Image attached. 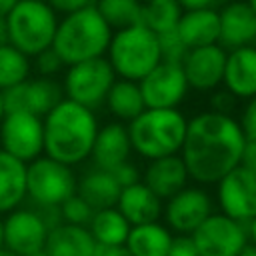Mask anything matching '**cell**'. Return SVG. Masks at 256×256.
<instances>
[{"mask_svg": "<svg viewBox=\"0 0 256 256\" xmlns=\"http://www.w3.org/2000/svg\"><path fill=\"white\" fill-rule=\"evenodd\" d=\"M244 144L236 118L206 110L188 120L180 158L188 178L198 184H216L240 166Z\"/></svg>", "mask_w": 256, "mask_h": 256, "instance_id": "6da1fadb", "label": "cell"}, {"mask_svg": "<svg viewBox=\"0 0 256 256\" xmlns=\"http://www.w3.org/2000/svg\"><path fill=\"white\" fill-rule=\"evenodd\" d=\"M42 128L44 156L72 168L90 158L100 126L94 110L64 98L42 118Z\"/></svg>", "mask_w": 256, "mask_h": 256, "instance_id": "7a4b0ae2", "label": "cell"}, {"mask_svg": "<svg viewBox=\"0 0 256 256\" xmlns=\"http://www.w3.org/2000/svg\"><path fill=\"white\" fill-rule=\"evenodd\" d=\"M110 38V26L102 20L94 4H90L58 20L50 48L64 66H72L92 58H102L108 50Z\"/></svg>", "mask_w": 256, "mask_h": 256, "instance_id": "3957f363", "label": "cell"}, {"mask_svg": "<svg viewBox=\"0 0 256 256\" xmlns=\"http://www.w3.org/2000/svg\"><path fill=\"white\" fill-rule=\"evenodd\" d=\"M188 120L178 108H144L128 122V138L132 152L144 160H158L180 152Z\"/></svg>", "mask_w": 256, "mask_h": 256, "instance_id": "277c9868", "label": "cell"}, {"mask_svg": "<svg viewBox=\"0 0 256 256\" xmlns=\"http://www.w3.org/2000/svg\"><path fill=\"white\" fill-rule=\"evenodd\" d=\"M4 20L8 44L24 56L36 58L52 46L58 14L44 0H18Z\"/></svg>", "mask_w": 256, "mask_h": 256, "instance_id": "5b68a950", "label": "cell"}, {"mask_svg": "<svg viewBox=\"0 0 256 256\" xmlns=\"http://www.w3.org/2000/svg\"><path fill=\"white\" fill-rule=\"evenodd\" d=\"M106 54L114 74L132 82H140L162 60L158 36L142 24L114 32Z\"/></svg>", "mask_w": 256, "mask_h": 256, "instance_id": "8992f818", "label": "cell"}, {"mask_svg": "<svg viewBox=\"0 0 256 256\" xmlns=\"http://www.w3.org/2000/svg\"><path fill=\"white\" fill-rule=\"evenodd\" d=\"M78 178L74 170L48 156H38L26 164V198L38 208H58L76 194Z\"/></svg>", "mask_w": 256, "mask_h": 256, "instance_id": "52a82bcc", "label": "cell"}, {"mask_svg": "<svg viewBox=\"0 0 256 256\" xmlns=\"http://www.w3.org/2000/svg\"><path fill=\"white\" fill-rule=\"evenodd\" d=\"M114 82H116V74L110 62L102 56L66 66L62 92L66 100H72L84 108L94 110L104 104L106 94Z\"/></svg>", "mask_w": 256, "mask_h": 256, "instance_id": "ba28073f", "label": "cell"}, {"mask_svg": "<svg viewBox=\"0 0 256 256\" xmlns=\"http://www.w3.org/2000/svg\"><path fill=\"white\" fill-rule=\"evenodd\" d=\"M0 150L28 164L44 154L42 118L28 112H6L0 122Z\"/></svg>", "mask_w": 256, "mask_h": 256, "instance_id": "9c48e42d", "label": "cell"}, {"mask_svg": "<svg viewBox=\"0 0 256 256\" xmlns=\"http://www.w3.org/2000/svg\"><path fill=\"white\" fill-rule=\"evenodd\" d=\"M198 256H238L248 244V232L244 224L212 212L192 234Z\"/></svg>", "mask_w": 256, "mask_h": 256, "instance_id": "30bf717a", "label": "cell"}, {"mask_svg": "<svg viewBox=\"0 0 256 256\" xmlns=\"http://www.w3.org/2000/svg\"><path fill=\"white\" fill-rule=\"evenodd\" d=\"M138 88L146 108H176L188 92V82L182 64L160 60L138 82Z\"/></svg>", "mask_w": 256, "mask_h": 256, "instance_id": "8fae6325", "label": "cell"}, {"mask_svg": "<svg viewBox=\"0 0 256 256\" xmlns=\"http://www.w3.org/2000/svg\"><path fill=\"white\" fill-rule=\"evenodd\" d=\"M216 200L224 216L246 224L256 218V174L236 166L216 182Z\"/></svg>", "mask_w": 256, "mask_h": 256, "instance_id": "7c38bea8", "label": "cell"}, {"mask_svg": "<svg viewBox=\"0 0 256 256\" xmlns=\"http://www.w3.org/2000/svg\"><path fill=\"white\" fill-rule=\"evenodd\" d=\"M48 230L40 212L32 208H16L2 218L4 248L16 256H30L44 250Z\"/></svg>", "mask_w": 256, "mask_h": 256, "instance_id": "4fadbf2b", "label": "cell"}, {"mask_svg": "<svg viewBox=\"0 0 256 256\" xmlns=\"http://www.w3.org/2000/svg\"><path fill=\"white\" fill-rule=\"evenodd\" d=\"M60 100H64L62 84L44 76H30L18 86L4 90L6 112H28L38 118H44Z\"/></svg>", "mask_w": 256, "mask_h": 256, "instance_id": "5bb4252c", "label": "cell"}, {"mask_svg": "<svg viewBox=\"0 0 256 256\" xmlns=\"http://www.w3.org/2000/svg\"><path fill=\"white\" fill-rule=\"evenodd\" d=\"M214 210L210 194L200 186H186L166 200L162 214L168 228L178 234H192Z\"/></svg>", "mask_w": 256, "mask_h": 256, "instance_id": "9a60e30c", "label": "cell"}, {"mask_svg": "<svg viewBox=\"0 0 256 256\" xmlns=\"http://www.w3.org/2000/svg\"><path fill=\"white\" fill-rule=\"evenodd\" d=\"M226 50L220 44L188 50L182 60V70L188 88L196 92H212L222 84Z\"/></svg>", "mask_w": 256, "mask_h": 256, "instance_id": "2e32d148", "label": "cell"}, {"mask_svg": "<svg viewBox=\"0 0 256 256\" xmlns=\"http://www.w3.org/2000/svg\"><path fill=\"white\" fill-rule=\"evenodd\" d=\"M220 40L226 50L254 46L256 42V14L244 0H230L220 12Z\"/></svg>", "mask_w": 256, "mask_h": 256, "instance_id": "e0dca14e", "label": "cell"}, {"mask_svg": "<svg viewBox=\"0 0 256 256\" xmlns=\"http://www.w3.org/2000/svg\"><path fill=\"white\" fill-rule=\"evenodd\" d=\"M130 152H132V146H130L128 130L122 122L114 120L98 128L90 158L94 162V168L112 172L114 168H118L130 158Z\"/></svg>", "mask_w": 256, "mask_h": 256, "instance_id": "ac0fdd59", "label": "cell"}, {"mask_svg": "<svg viewBox=\"0 0 256 256\" xmlns=\"http://www.w3.org/2000/svg\"><path fill=\"white\" fill-rule=\"evenodd\" d=\"M224 90L234 98H252L256 96V46H242L226 52Z\"/></svg>", "mask_w": 256, "mask_h": 256, "instance_id": "d6986e66", "label": "cell"}, {"mask_svg": "<svg viewBox=\"0 0 256 256\" xmlns=\"http://www.w3.org/2000/svg\"><path fill=\"white\" fill-rule=\"evenodd\" d=\"M176 34L186 50L204 48L218 44L220 40V18L214 8L182 10V16L176 26Z\"/></svg>", "mask_w": 256, "mask_h": 256, "instance_id": "ffe728a7", "label": "cell"}, {"mask_svg": "<svg viewBox=\"0 0 256 256\" xmlns=\"http://www.w3.org/2000/svg\"><path fill=\"white\" fill-rule=\"evenodd\" d=\"M142 182L160 198V200H168L172 198L176 192H180L182 188L188 186V172L186 166L182 162V158L178 154L174 156H164L158 160H150L144 174H142Z\"/></svg>", "mask_w": 256, "mask_h": 256, "instance_id": "44dd1931", "label": "cell"}, {"mask_svg": "<svg viewBox=\"0 0 256 256\" xmlns=\"http://www.w3.org/2000/svg\"><path fill=\"white\" fill-rule=\"evenodd\" d=\"M162 200L144 182L122 188L116 202V210L126 218L130 226L158 222L162 216Z\"/></svg>", "mask_w": 256, "mask_h": 256, "instance_id": "7402d4cb", "label": "cell"}, {"mask_svg": "<svg viewBox=\"0 0 256 256\" xmlns=\"http://www.w3.org/2000/svg\"><path fill=\"white\" fill-rule=\"evenodd\" d=\"M96 242L86 226L74 224H56L48 230L44 252L48 256H92Z\"/></svg>", "mask_w": 256, "mask_h": 256, "instance_id": "603a6c76", "label": "cell"}, {"mask_svg": "<svg viewBox=\"0 0 256 256\" xmlns=\"http://www.w3.org/2000/svg\"><path fill=\"white\" fill-rule=\"evenodd\" d=\"M122 188L116 182V178L112 176V172L100 170V168H92L86 170L76 184V194L96 212V210H104V208H114L118 202Z\"/></svg>", "mask_w": 256, "mask_h": 256, "instance_id": "cb8c5ba5", "label": "cell"}, {"mask_svg": "<svg viewBox=\"0 0 256 256\" xmlns=\"http://www.w3.org/2000/svg\"><path fill=\"white\" fill-rule=\"evenodd\" d=\"M26 200V164L0 150V216Z\"/></svg>", "mask_w": 256, "mask_h": 256, "instance_id": "d4e9b609", "label": "cell"}, {"mask_svg": "<svg viewBox=\"0 0 256 256\" xmlns=\"http://www.w3.org/2000/svg\"><path fill=\"white\" fill-rule=\"evenodd\" d=\"M172 242L170 228L160 222L132 226L126 238V248L132 256H166Z\"/></svg>", "mask_w": 256, "mask_h": 256, "instance_id": "484cf974", "label": "cell"}, {"mask_svg": "<svg viewBox=\"0 0 256 256\" xmlns=\"http://www.w3.org/2000/svg\"><path fill=\"white\" fill-rule=\"evenodd\" d=\"M106 110L116 118V122H132L138 114L144 112V100L138 88V82L132 80H116L106 94Z\"/></svg>", "mask_w": 256, "mask_h": 256, "instance_id": "4316f807", "label": "cell"}, {"mask_svg": "<svg viewBox=\"0 0 256 256\" xmlns=\"http://www.w3.org/2000/svg\"><path fill=\"white\" fill-rule=\"evenodd\" d=\"M86 228L98 246H122L126 244L128 232L132 226L114 206V208L96 210Z\"/></svg>", "mask_w": 256, "mask_h": 256, "instance_id": "83f0119b", "label": "cell"}, {"mask_svg": "<svg viewBox=\"0 0 256 256\" xmlns=\"http://www.w3.org/2000/svg\"><path fill=\"white\" fill-rule=\"evenodd\" d=\"M182 8L176 0H148L142 4V26L156 36L176 32Z\"/></svg>", "mask_w": 256, "mask_h": 256, "instance_id": "f1b7e54d", "label": "cell"}, {"mask_svg": "<svg viewBox=\"0 0 256 256\" xmlns=\"http://www.w3.org/2000/svg\"><path fill=\"white\" fill-rule=\"evenodd\" d=\"M94 8L110 30H124L142 24V2L140 0H94Z\"/></svg>", "mask_w": 256, "mask_h": 256, "instance_id": "f546056e", "label": "cell"}, {"mask_svg": "<svg viewBox=\"0 0 256 256\" xmlns=\"http://www.w3.org/2000/svg\"><path fill=\"white\" fill-rule=\"evenodd\" d=\"M32 60L10 44L0 46V90H8L30 78Z\"/></svg>", "mask_w": 256, "mask_h": 256, "instance_id": "4dcf8cb0", "label": "cell"}, {"mask_svg": "<svg viewBox=\"0 0 256 256\" xmlns=\"http://www.w3.org/2000/svg\"><path fill=\"white\" fill-rule=\"evenodd\" d=\"M58 212H60V220L64 224H74V226H88L94 210L78 196H70L66 202H62L58 206Z\"/></svg>", "mask_w": 256, "mask_h": 256, "instance_id": "1f68e13d", "label": "cell"}, {"mask_svg": "<svg viewBox=\"0 0 256 256\" xmlns=\"http://www.w3.org/2000/svg\"><path fill=\"white\" fill-rule=\"evenodd\" d=\"M158 44H160V56H162V60L182 64V60H184V56H186L188 50H186V46L180 42V38H178L176 32L158 36Z\"/></svg>", "mask_w": 256, "mask_h": 256, "instance_id": "d6a6232c", "label": "cell"}, {"mask_svg": "<svg viewBox=\"0 0 256 256\" xmlns=\"http://www.w3.org/2000/svg\"><path fill=\"white\" fill-rule=\"evenodd\" d=\"M32 68H36L38 74L44 76V78H54V76H56L60 70H64L66 66H64L62 60L56 56V52H54L52 48H48V50L40 52V54L34 58Z\"/></svg>", "mask_w": 256, "mask_h": 256, "instance_id": "836d02e7", "label": "cell"}, {"mask_svg": "<svg viewBox=\"0 0 256 256\" xmlns=\"http://www.w3.org/2000/svg\"><path fill=\"white\" fill-rule=\"evenodd\" d=\"M238 126L248 142H256V96L248 98V102L244 104V108L240 112Z\"/></svg>", "mask_w": 256, "mask_h": 256, "instance_id": "e575fe53", "label": "cell"}, {"mask_svg": "<svg viewBox=\"0 0 256 256\" xmlns=\"http://www.w3.org/2000/svg\"><path fill=\"white\" fill-rule=\"evenodd\" d=\"M112 176L116 178V182L120 184V188H126V186H132V184L142 182V180H140L142 174H140L138 166L132 164L130 160H126L124 164H120L118 168H114V170H112Z\"/></svg>", "mask_w": 256, "mask_h": 256, "instance_id": "d590c367", "label": "cell"}, {"mask_svg": "<svg viewBox=\"0 0 256 256\" xmlns=\"http://www.w3.org/2000/svg\"><path fill=\"white\" fill-rule=\"evenodd\" d=\"M166 256H198L196 246L192 242V236L190 234L172 236V242H170V248H168Z\"/></svg>", "mask_w": 256, "mask_h": 256, "instance_id": "8d00e7d4", "label": "cell"}, {"mask_svg": "<svg viewBox=\"0 0 256 256\" xmlns=\"http://www.w3.org/2000/svg\"><path fill=\"white\" fill-rule=\"evenodd\" d=\"M56 14H72L76 10H82L90 4H94V0H44Z\"/></svg>", "mask_w": 256, "mask_h": 256, "instance_id": "74e56055", "label": "cell"}, {"mask_svg": "<svg viewBox=\"0 0 256 256\" xmlns=\"http://www.w3.org/2000/svg\"><path fill=\"white\" fill-rule=\"evenodd\" d=\"M234 102H236V98L228 90H218L212 96V112L230 116V110L234 108Z\"/></svg>", "mask_w": 256, "mask_h": 256, "instance_id": "f35d334b", "label": "cell"}, {"mask_svg": "<svg viewBox=\"0 0 256 256\" xmlns=\"http://www.w3.org/2000/svg\"><path fill=\"white\" fill-rule=\"evenodd\" d=\"M240 166L256 174V142L246 140L244 150H242V158H240Z\"/></svg>", "mask_w": 256, "mask_h": 256, "instance_id": "ab89813d", "label": "cell"}, {"mask_svg": "<svg viewBox=\"0 0 256 256\" xmlns=\"http://www.w3.org/2000/svg\"><path fill=\"white\" fill-rule=\"evenodd\" d=\"M92 256H132V254L124 244L122 246H98L96 244V250Z\"/></svg>", "mask_w": 256, "mask_h": 256, "instance_id": "60d3db41", "label": "cell"}, {"mask_svg": "<svg viewBox=\"0 0 256 256\" xmlns=\"http://www.w3.org/2000/svg\"><path fill=\"white\" fill-rule=\"evenodd\" d=\"M182 10H198V8H212L216 0H176Z\"/></svg>", "mask_w": 256, "mask_h": 256, "instance_id": "b9f144b4", "label": "cell"}, {"mask_svg": "<svg viewBox=\"0 0 256 256\" xmlns=\"http://www.w3.org/2000/svg\"><path fill=\"white\" fill-rule=\"evenodd\" d=\"M16 2H18V0H0V18H6L8 12L16 6Z\"/></svg>", "mask_w": 256, "mask_h": 256, "instance_id": "7bdbcfd3", "label": "cell"}, {"mask_svg": "<svg viewBox=\"0 0 256 256\" xmlns=\"http://www.w3.org/2000/svg\"><path fill=\"white\" fill-rule=\"evenodd\" d=\"M8 44V32H6V20L0 18V46Z\"/></svg>", "mask_w": 256, "mask_h": 256, "instance_id": "ee69618b", "label": "cell"}, {"mask_svg": "<svg viewBox=\"0 0 256 256\" xmlns=\"http://www.w3.org/2000/svg\"><path fill=\"white\" fill-rule=\"evenodd\" d=\"M248 238L252 240V244L256 246V218H252L248 222Z\"/></svg>", "mask_w": 256, "mask_h": 256, "instance_id": "f6af8a7d", "label": "cell"}, {"mask_svg": "<svg viewBox=\"0 0 256 256\" xmlns=\"http://www.w3.org/2000/svg\"><path fill=\"white\" fill-rule=\"evenodd\" d=\"M238 256H256V246L252 244V242H248L242 250H240V254Z\"/></svg>", "mask_w": 256, "mask_h": 256, "instance_id": "bcb514c9", "label": "cell"}, {"mask_svg": "<svg viewBox=\"0 0 256 256\" xmlns=\"http://www.w3.org/2000/svg\"><path fill=\"white\" fill-rule=\"evenodd\" d=\"M4 116H6V108H4V92L0 90V122H2Z\"/></svg>", "mask_w": 256, "mask_h": 256, "instance_id": "7dc6e473", "label": "cell"}, {"mask_svg": "<svg viewBox=\"0 0 256 256\" xmlns=\"http://www.w3.org/2000/svg\"><path fill=\"white\" fill-rule=\"evenodd\" d=\"M0 256H16V254L10 252V250H6V248H0Z\"/></svg>", "mask_w": 256, "mask_h": 256, "instance_id": "c3c4849f", "label": "cell"}, {"mask_svg": "<svg viewBox=\"0 0 256 256\" xmlns=\"http://www.w3.org/2000/svg\"><path fill=\"white\" fill-rule=\"evenodd\" d=\"M0 248H4V234H2V216H0Z\"/></svg>", "mask_w": 256, "mask_h": 256, "instance_id": "681fc988", "label": "cell"}, {"mask_svg": "<svg viewBox=\"0 0 256 256\" xmlns=\"http://www.w3.org/2000/svg\"><path fill=\"white\" fill-rule=\"evenodd\" d=\"M244 2H246V4H248L252 10H254V14H256V0H244Z\"/></svg>", "mask_w": 256, "mask_h": 256, "instance_id": "f907efd6", "label": "cell"}, {"mask_svg": "<svg viewBox=\"0 0 256 256\" xmlns=\"http://www.w3.org/2000/svg\"><path fill=\"white\" fill-rule=\"evenodd\" d=\"M30 256H48L44 250H40V252H34V254H30Z\"/></svg>", "mask_w": 256, "mask_h": 256, "instance_id": "816d5d0a", "label": "cell"}, {"mask_svg": "<svg viewBox=\"0 0 256 256\" xmlns=\"http://www.w3.org/2000/svg\"><path fill=\"white\" fill-rule=\"evenodd\" d=\"M146 2H148V0H146Z\"/></svg>", "mask_w": 256, "mask_h": 256, "instance_id": "f5cc1de1", "label": "cell"}]
</instances>
